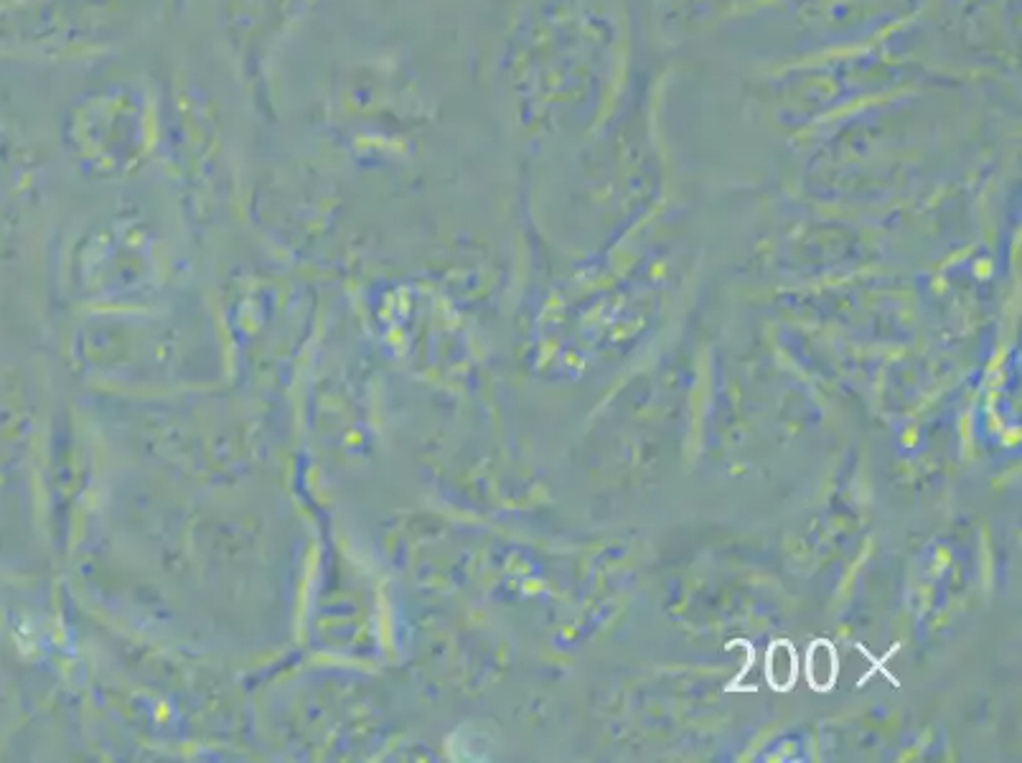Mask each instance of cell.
<instances>
[{
	"label": "cell",
	"instance_id": "cell-1",
	"mask_svg": "<svg viewBox=\"0 0 1022 763\" xmlns=\"http://www.w3.org/2000/svg\"><path fill=\"white\" fill-rule=\"evenodd\" d=\"M837 654H834V647L829 641H814L806 654V674H809L811 687L827 692L829 687L837 680Z\"/></svg>",
	"mask_w": 1022,
	"mask_h": 763
},
{
	"label": "cell",
	"instance_id": "cell-2",
	"mask_svg": "<svg viewBox=\"0 0 1022 763\" xmlns=\"http://www.w3.org/2000/svg\"><path fill=\"white\" fill-rule=\"evenodd\" d=\"M766 674L768 682H771L776 690H789L796 682V652L789 641H776L771 649H768L766 659Z\"/></svg>",
	"mask_w": 1022,
	"mask_h": 763
}]
</instances>
